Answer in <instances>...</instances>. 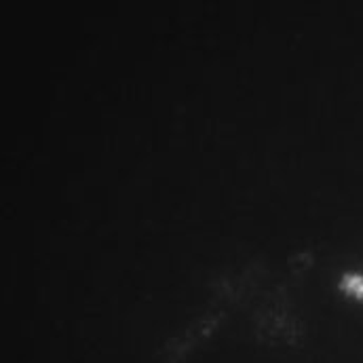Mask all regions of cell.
Instances as JSON below:
<instances>
[{
	"mask_svg": "<svg viewBox=\"0 0 363 363\" xmlns=\"http://www.w3.org/2000/svg\"><path fill=\"white\" fill-rule=\"evenodd\" d=\"M340 285H342L349 294H355V296L363 298V277H357V274H353V277H345Z\"/></svg>",
	"mask_w": 363,
	"mask_h": 363,
	"instance_id": "cell-3",
	"label": "cell"
},
{
	"mask_svg": "<svg viewBox=\"0 0 363 363\" xmlns=\"http://www.w3.org/2000/svg\"><path fill=\"white\" fill-rule=\"evenodd\" d=\"M226 317V308L211 304L209 311L199 315L192 323H188L186 330L169 338L163 349L159 351V362L161 363H182L188 355H192L194 349H199L205 340L213 336V332L220 328L222 319Z\"/></svg>",
	"mask_w": 363,
	"mask_h": 363,
	"instance_id": "cell-2",
	"label": "cell"
},
{
	"mask_svg": "<svg viewBox=\"0 0 363 363\" xmlns=\"http://www.w3.org/2000/svg\"><path fill=\"white\" fill-rule=\"evenodd\" d=\"M254 328L256 336L267 342H283V345H294L302 336V325L289 311V300L283 289H277L271 298L258 306L256 317H254Z\"/></svg>",
	"mask_w": 363,
	"mask_h": 363,
	"instance_id": "cell-1",
	"label": "cell"
}]
</instances>
